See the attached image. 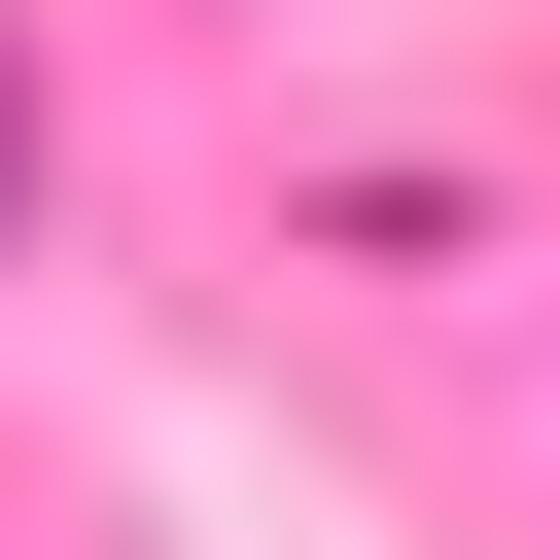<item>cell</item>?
I'll list each match as a JSON object with an SVG mask.
<instances>
[{
    "label": "cell",
    "mask_w": 560,
    "mask_h": 560,
    "mask_svg": "<svg viewBox=\"0 0 560 560\" xmlns=\"http://www.w3.org/2000/svg\"><path fill=\"white\" fill-rule=\"evenodd\" d=\"M0 210H35V105H0Z\"/></svg>",
    "instance_id": "1"
}]
</instances>
